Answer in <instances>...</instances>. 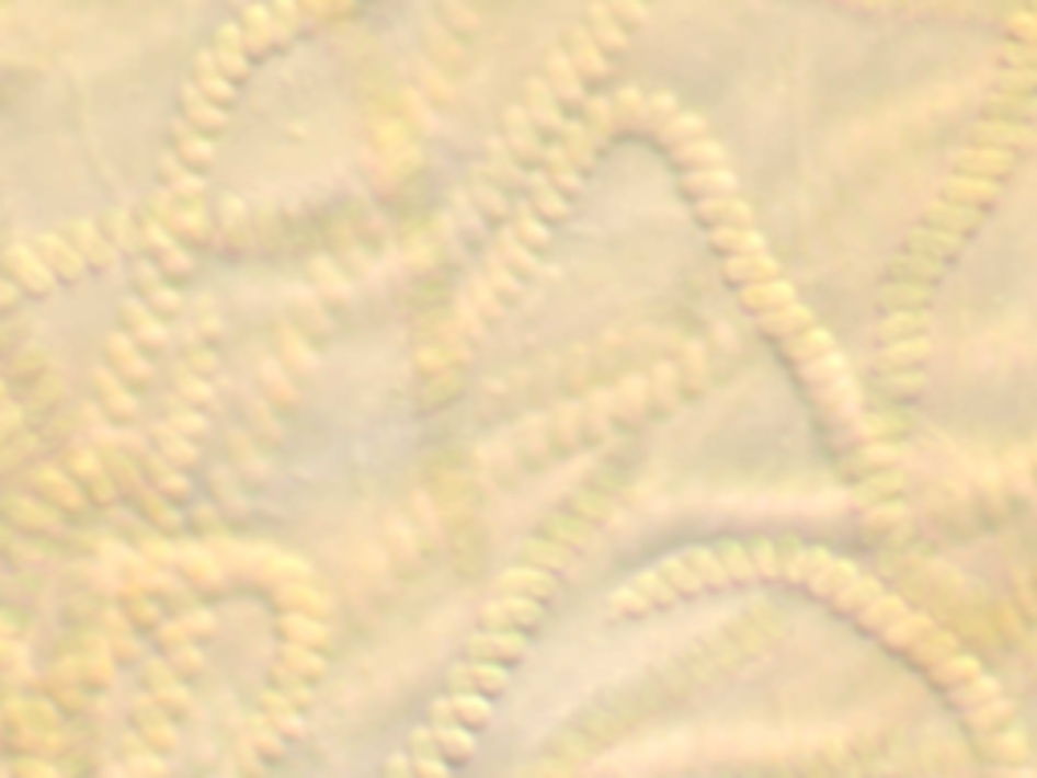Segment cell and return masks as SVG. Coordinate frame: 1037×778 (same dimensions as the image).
Returning a JSON list of instances; mask_svg holds the SVG:
<instances>
[{
    "instance_id": "obj_5",
    "label": "cell",
    "mask_w": 1037,
    "mask_h": 778,
    "mask_svg": "<svg viewBox=\"0 0 1037 778\" xmlns=\"http://www.w3.org/2000/svg\"><path fill=\"white\" fill-rule=\"evenodd\" d=\"M324 9H329V0H267V4L248 9L240 21H231L212 49H203L195 73L186 81L183 114L171 126V150L162 159V195L150 215L155 224L171 228L174 236L191 243L200 240L207 167H212L219 135L231 118L236 81L248 73L252 57H260L276 41H288L296 28L320 16Z\"/></svg>"
},
{
    "instance_id": "obj_1",
    "label": "cell",
    "mask_w": 1037,
    "mask_h": 778,
    "mask_svg": "<svg viewBox=\"0 0 1037 778\" xmlns=\"http://www.w3.org/2000/svg\"><path fill=\"white\" fill-rule=\"evenodd\" d=\"M640 126H649L673 155L681 171V183L690 191L693 207L709 228V240L721 255V268L733 281L742 305L754 312V321L783 345V353L795 362L802 386L811 389L814 405L831 422L835 438L847 446L855 458V479L864 491V507L871 524L904 527L908 511L900 499V467L891 446L884 443L876 417L864 402V389L855 381L852 365L843 362L835 341L814 312L798 300L795 284L786 281L783 264L774 260L771 243L762 236L759 219L750 211L742 187L730 171V159L714 130L705 126L690 106L665 90H645L640 106Z\"/></svg>"
},
{
    "instance_id": "obj_7",
    "label": "cell",
    "mask_w": 1037,
    "mask_h": 778,
    "mask_svg": "<svg viewBox=\"0 0 1037 778\" xmlns=\"http://www.w3.org/2000/svg\"><path fill=\"white\" fill-rule=\"evenodd\" d=\"M649 0H596L572 37L547 57L544 69L527 81V90L511 110L499 138V159L523 171L544 138L563 126V114L584 98V90L608 69L612 54L625 49L628 33L640 25Z\"/></svg>"
},
{
    "instance_id": "obj_8",
    "label": "cell",
    "mask_w": 1037,
    "mask_h": 778,
    "mask_svg": "<svg viewBox=\"0 0 1037 778\" xmlns=\"http://www.w3.org/2000/svg\"><path fill=\"white\" fill-rule=\"evenodd\" d=\"M147 228H138L130 211H102L78 219L61 231H45L37 240L13 243L0 252V309L21 296L54 293L57 284L73 281L90 268H106L114 255L138 243Z\"/></svg>"
},
{
    "instance_id": "obj_11",
    "label": "cell",
    "mask_w": 1037,
    "mask_h": 778,
    "mask_svg": "<svg viewBox=\"0 0 1037 778\" xmlns=\"http://www.w3.org/2000/svg\"><path fill=\"white\" fill-rule=\"evenodd\" d=\"M1017 613L1022 617H1037V572H1029L1022 580V588H1017Z\"/></svg>"
},
{
    "instance_id": "obj_10",
    "label": "cell",
    "mask_w": 1037,
    "mask_h": 778,
    "mask_svg": "<svg viewBox=\"0 0 1037 778\" xmlns=\"http://www.w3.org/2000/svg\"><path fill=\"white\" fill-rule=\"evenodd\" d=\"M989 495L993 499H1017L1037 491V434L1025 446H1017L993 474H989Z\"/></svg>"
},
{
    "instance_id": "obj_3",
    "label": "cell",
    "mask_w": 1037,
    "mask_h": 778,
    "mask_svg": "<svg viewBox=\"0 0 1037 778\" xmlns=\"http://www.w3.org/2000/svg\"><path fill=\"white\" fill-rule=\"evenodd\" d=\"M1013 41L1001 57V73L989 90L984 114L972 138L957 155V167L941 195L928 203L920 224L908 231L904 248L884 284V324H879V381L896 402H912L924 389L928 369V309L936 281L957 260L969 231L984 219L1001 195V183L1029 147V122L1037 114V0H1025L1013 16Z\"/></svg>"
},
{
    "instance_id": "obj_2",
    "label": "cell",
    "mask_w": 1037,
    "mask_h": 778,
    "mask_svg": "<svg viewBox=\"0 0 1037 778\" xmlns=\"http://www.w3.org/2000/svg\"><path fill=\"white\" fill-rule=\"evenodd\" d=\"M745 580H790L819 592L839 608H852L867 629L879 632L891 649H900L928 670L957 701L977 739L993 751L1005 766H1029V742L1013 713V701L993 682V673L960 644V637L932 620L928 613L900 600L864 568L843 560L835 551L811 548V544H778V539H754V544H721V548H693L669 556L649 572L633 576L608 596V617H645L661 604L721 584H745Z\"/></svg>"
},
{
    "instance_id": "obj_4",
    "label": "cell",
    "mask_w": 1037,
    "mask_h": 778,
    "mask_svg": "<svg viewBox=\"0 0 1037 778\" xmlns=\"http://www.w3.org/2000/svg\"><path fill=\"white\" fill-rule=\"evenodd\" d=\"M612 503V483L588 487L572 507L551 515L544 536L523 544L511 572H503L499 592L482 613V629L470 637L466 657L454 665L451 689L430 706V722L413 734V758L398 766L418 775H451L475 758L479 730L491 722L494 698L506 689V677L527 649V632L544 617V604L556 592L559 572L572 551L592 536L600 515Z\"/></svg>"
},
{
    "instance_id": "obj_6",
    "label": "cell",
    "mask_w": 1037,
    "mask_h": 778,
    "mask_svg": "<svg viewBox=\"0 0 1037 778\" xmlns=\"http://www.w3.org/2000/svg\"><path fill=\"white\" fill-rule=\"evenodd\" d=\"M640 106H645V90H640V85H625V90H616V94L592 98L580 118L559 126V138L547 147L544 171L535 175L532 195L523 199V207H518L515 219H511V228L503 231V240L494 243L482 276L475 281V288L466 293L463 309H458V321H454L458 333L479 336L482 329L515 300L518 288L527 284V276H532L535 264H539L551 231L559 228V219L572 211V203L576 195H580V187H584L588 171L596 167L600 147H604L612 135H620L625 126H633V122L640 126Z\"/></svg>"
},
{
    "instance_id": "obj_9",
    "label": "cell",
    "mask_w": 1037,
    "mask_h": 778,
    "mask_svg": "<svg viewBox=\"0 0 1037 778\" xmlns=\"http://www.w3.org/2000/svg\"><path fill=\"white\" fill-rule=\"evenodd\" d=\"M324 641H329L324 620H308L300 613L284 617V657L272 673V689L260 701L252 725V746L264 758H280L284 742L300 734L317 677L324 673V649H320Z\"/></svg>"
}]
</instances>
